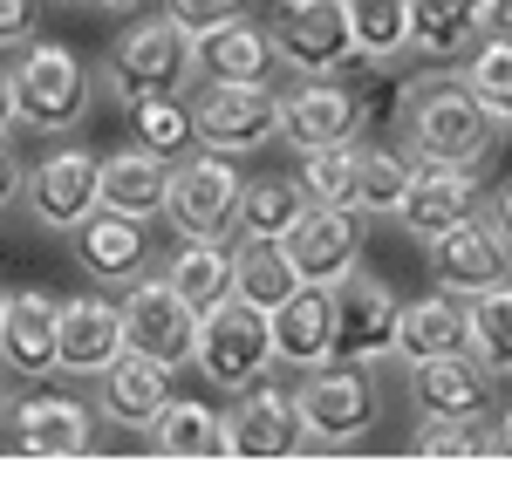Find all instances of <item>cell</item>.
I'll list each match as a JSON object with an SVG mask.
<instances>
[{
	"label": "cell",
	"mask_w": 512,
	"mask_h": 498,
	"mask_svg": "<svg viewBox=\"0 0 512 498\" xmlns=\"http://www.w3.org/2000/svg\"><path fill=\"white\" fill-rule=\"evenodd\" d=\"M431 273H437L444 294L472 301L485 287H506L512 280V246L499 239L492 219H465V226H451V232L431 239Z\"/></svg>",
	"instance_id": "14"
},
{
	"label": "cell",
	"mask_w": 512,
	"mask_h": 498,
	"mask_svg": "<svg viewBox=\"0 0 512 498\" xmlns=\"http://www.w3.org/2000/svg\"><path fill=\"white\" fill-rule=\"evenodd\" d=\"M417 185V157L403 137H355V212H390L403 205V192Z\"/></svg>",
	"instance_id": "27"
},
{
	"label": "cell",
	"mask_w": 512,
	"mask_h": 498,
	"mask_svg": "<svg viewBox=\"0 0 512 498\" xmlns=\"http://www.w3.org/2000/svg\"><path fill=\"white\" fill-rule=\"evenodd\" d=\"M171 376H178V369H164L158 355L123 348L117 362L96 376V417L117 423V430H151L158 410L171 403Z\"/></svg>",
	"instance_id": "18"
},
{
	"label": "cell",
	"mask_w": 512,
	"mask_h": 498,
	"mask_svg": "<svg viewBox=\"0 0 512 498\" xmlns=\"http://www.w3.org/2000/svg\"><path fill=\"white\" fill-rule=\"evenodd\" d=\"M96 171L103 157L82 151V144H62L41 164H28V185H21V205L35 212V226L48 232H76L89 212H96Z\"/></svg>",
	"instance_id": "11"
},
{
	"label": "cell",
	"mask_w": 512,
	"mask_h": 498,
	"mask_svg": "<svg viewBox=\"0 0 512 498\" xmlns=\"http://www.w3.org/2000/svg\"><path fill=\"white\" fill-rule=\"evenodd\" d=\"M103 82L117 89L123 103H130V96H185L198 82V35L185 21H171V14L130 21V28L110 41Z\"/></svg>",
	"instance_id": "2"
},
{
	"label": "cell",
	"mask_w": 512,
	"mask_h": 498,
	"mask_svg": "<svg viewBox=\"0 0 512 498\" xmlns=\"http://www.w3.org/2000/svg\"><path fill=\"white\" fill-rule=\"evenodd\" d=\"M267 35H274V62H287L294 76H335L355 55L342 0H280Z\"/></svg>",
	"instance_id": "9"
},
{
	"label": "cell",
	"mask_w": 512,
	"mask_h": 498,
	"mask_svg": "<svg viewBox=\"0 0 512 498\" xmlns=\"http://www.w3.org/2000/svg\"><path fill=\"white\" fill-rule=\"evenodd\" d=\"M192 123H198L205 151L246 157L280 137V96L267 82H212L205 76V89L192 96Z\"/></svg>",
	"instance_id": "6"
},
{
	"label": "cell",
	"mask_w": 512,
	"mask_h": 498,
	"mask_svg": "<svg viewBox=\"0 0 512 498\" xmlns=\"http://www.w3.org/2000/svg\"><path fill=\"white\" fill-rule=\"evenodd\" d=\"M55 321H62L55 294H41V287L7 294V314H0V362H7V376H21V383H48L55 376Z\"/></svg>",
	"instance_id": "20"
},
{
	"label": "cell",
	"mask_w": 512,
	"mask_h": 498,
	"mask_svg": "<svg viewBox=\"0 0 512 498\" xmlns=\"http://www.w3.org/2000/svg\"><path fill=\"white\" fill-rule=\"evenodd\" d=\"M130 130H137V144H151L171 164L198 151V123L185 96H130Z\"/></svg>",
	"instance_id": "34"
},
{
	"label": "cell",
	"mask_w": 512,
	"mask_h": 498,
	"mask_svg": "<svg viewBox=\"0 0 512 498\" xmlns=\"http://www.w3.org/2000/svg\"><path fill=\"white\" fill-rule=\"evenodd\" d=\"M280 137L294 151H321V144H355L362 137V103L342 76H301L280 89Z\"/></svg>",
	"instance_id": "13"
},
{
	"label": "cell",
	"mask_w": 512,
	"mask_h": 498,
	"mask_svg": "<svg viewBox=\"0 0 512 498\" xmlns=\"http://www.w3.org/2000/svg\"><path fill=\"white\" fill-rule=\"evenodd\" d=\"M478 21H485V35H492V41H512V0H485Z\"/></svg>",
	"instance_id": "42"
},
{
	"label": "cell",
	"mask_w": 512,
	"mask_h": 498,
	"mask_svg": "<svg viewBox=\"0 0 512 498\" xmlns=\"http://www.w3.org/2000/svg\"><path fill=\"white\" fill-rule=\"evenodd\" d=\"M226 451L233 458H294L315 451V430L301 417L294 389H239V403L226 410Z\"/></svg>",
	"instance_id": "12"
},
{
	"label": "cell",
	"mask_w": 512,
	"mask_h": 498,
	"mask_svg": "<svg viewBox=\"0 0 512 498\" xmlns=\"http://www.w3.org/2000/svg\"><path fill=\"white\" fill-rule=\"evenodd\" d=\"M492 437H499V458H512V410L499 417V430H492Z\"/></svg>",
	"instance_id": "45"
},
{
	"label": "cell",
	"mask_w": 512,
	"mask_h": 498,
	"mask_svg": "<svg viewBox=\"0 0 512 498\" xmlns=\"http://www.w3.org/2000/svg\"><path fill=\"white\" fill-rule=\"evenodd\" d=\"M267 321H274V355L287 369H315V362L335 355V287L301 280Z\"/></svg>",
	"instance_id": "22"
},
{
	"label": "cell",
	"mask_w": 512,
	"mask_h": 498,
	"mask_svg": "<svg viewBox=\"0 0 512 498\" xmlns=\"http://www.w3.org/2000/svg\"><path fill=\"white\" fill-rule=\"evenodd\" d=\"M164 192H171V157H158L151 144L110 151L103 171H96V205H110V212H123V219L164 212Z\"/></svg>",
	"instance_id": "24"
},
{
	"label": "cell",
	"mask_w": 512,
	"mask_h": 498,
	"mask_svg": "<svg viewBox=\"0 0 512 498\" xmlns=\"http://www.w3.org/2000/svg\"><path fill=\"white\" fill-rule=\"evenodd\" d=\"M301 192L308 205H355V144L301 151Z\"/></svg>",
	"instance_id": "37"
},
{
	"label": "cell",
	"mask_w": 512,
	"mask_h": 498,
	"mask_svg": "<svg viewBox=\"0 0 512 498\" xmlns=\"http://www.w3.org/2000/svg\"><path fill=\"white\" fill-rule=\"evenodd\" d=\"M89 7H103V14H130L137 0H89Z\"/></svg>",
	"instance_id": "46"
},
{
	"label": "cell",
	"mask_w": 512,
	"mask_h": 498,
	"mask_svg": "<svg viewBox=\"0 0 512 498\" xmlns=\"http://www.w3.org/2000/svg\"><path fill=\"white\" fill-rule=\"evenodd\" d=\"M294 403H301V417L315 430V444H349V437H362L376 423V376H369V362L328 355V362L308 369V383L294 389Z\"/></svg>",
	"instance_id": "7"
},
{
	"label": "cell",
	"mask_w": 512,
	"mask_h": 498,
	"mask_svg": "<svg viewBox=\"0 0 512 498\" xmlns=\"http://www.w3.org/2000/svg\"><path fill=\"white\" fill-rule=\"evenodd\" d=\"M396 314L403 301L390 294V280H376V273H342L335 280V355L342 362H383L396 355Z\"/></svg>",
	"instance_id": "10"
},
{
	"label": "cell",
	"mask_w": 512,
	"mask_h": 498,
	"mask_svg": "<svg viewBox=\"0 0 512 498\" xmlns=\"http://www.w3.org/2000/svg\"><path fill=\"white\" fill-rule=\"evenodd\" d=\"M458 82H465V89H472V96H478L492 116H499V123H512V41L478 35V48L465 55Z\"/></svg>",
	"instance_id": "36"
},
{
	"label": "cell",
	"mask_w": 512,
	"mask_h": 498,
	"mask_svg": "<svg viewBox=\"0 0 512 498\" xmlns=\"http://www.w3.org/2000/svg\"><path fill=\"white\" fill-rule=\"evenodd\" d=\"M0 403H7V362H0Z\"/></svg>",
	"instance_id": "47"
},
{
	"label": "cell",
	"mask_w": 512,
	"mask_h": 498,
	"mask_svg": "<svg viewBox=\"0 0 512 498\" xmlns=\"http://www.w3.org/2000/svg\"><path fill=\"white\" fill-rule=\"evenodd\" d=\"M21 185H28V164H21L14 144L0 137V212H7V205H21Z\"/></svg>",
	"instance_id": "41"
},
{
	"label": "cell",
	"mask_w": 512,
	"mask_h": 498,
	"mask_svg": "<svg viewBox=\"0 0 512 498\" xmlns=\"http://www.w3.org/2000/svg\"><path fill=\"white\" fill-rule=\"evenodd\" d=\"M349 14V35L362 55L390 62V55H410V0H342Z\"/></svg>",
	"instance_id": "35"
},
{
	"label": "cell",
	"mask_w": 512,
	"mask_h": 498,
	"mask_svg": "<svg viewBox=\"0 0 512 498\" xmlns=\"http://www.w3.org/2000/svg\"><path fill=\"white\" fill-rule=\"evenodd\" d=\"M410 451H417V458H492L499 437H485L478 417H424V430H417Z\"/></svg>",
	"instance_id": "38"
},
{
	"label": "cell",
	"mask_w": 512,
	"mask_h": 498,
	"mask_svg": "<svg viewBox=\"0 0 512 498\" xmlns=\"http://www.w3.org/2000/svg\"><path fill=\"white\" fill-rule=\"evenodd\" d=\"M485 0H410V55L424 62H465L485 35Z\"/></svg>",
	"instance_id": "25"
},
{
	"label": "cell",
	"mask_w": 512,
	"mask_h": 498,
	"mask_svg": "<svg viewBox=\"0 0 512 498\" xmlns=\"http://www.w3.org/2000/svg\"><path fill=\"white\" fill-rule=\"evenodd\" d=\"M123 307L103 301V294H76L62 301V321H55V376H82L96 383L110 362L123 355Z\"/></svg>",
	"instance_id": "15"
},
{
	"label": "cell",
	"mask_w": 512,
	"mask_h": 498,
	"mask_svg": "<svg viewBox=\"0 0 512 498\" xmlns=\"http://www.w3.org/2000/svg\"><path fill=\"white\" fill-rule=\"evenodd\" d=\"M492 226H499V239L512 246V185H506L499 198H492Z\"/></svg>",
	"instance_id": "43"
},
{
	"label": "cell",
	"mask_w": 512,
	"mask_h": 498,
	"mask_svg": "<svg viewBox=\"0 0 512 498\" xmlns=\"http://www.w3.org/2000/svg\"><path fill=\"white\" fill-rule=\"evenodd\" d=\"M69 246H76V267L96 280V287H130L144 260H151V239H144V219H123L110 205H96L76 232H69Z\"/></svg>",
	"instance_id": "19"
},
{
	"label": "cell",
	"mask_w": 512,
	"mask_h": 498,
	"mask_svg": "<svg viewBox=\"0 0 512 498\" xmlns=\"http://www.w3.org/2000/svg\"><path fill=\"white\" fill-rule=\"evenodd\" d=\"M274 69V35L253 21V14H239L226 28H205L198 35V76L212 82H267Z\"/></svg>",
	"instance_id": "26"
},
{
	"label": "cell",
	"mask_w": 512,
	"mask_h": 498,
	"mask_svg": "<svg viewBox=\"0 0 512 498\" xmlns=\"http://www.w3.org/2000/svg\"><path fill=\"white\" fill-rule=\"evenodd\" d=\"M123 342L137 348V355H158L164 369H185L192 362V348H198V314H192V301L171 287V280H130L123 287Z\"/></svg>",
	"instance_id": "8"
},
{
	"label": "cell",
	"mask_w": 512,
	"mask_h": 498,
	"mask_svg": "<svg viewBox=\"0 0 512 498\" xmlns=\"http://www.w3.org/2000/svg\"><path fill=\"white\" fill-rule=\"evenodd\" d=\"M14 123H21V110H14V82L0 76V137H7V130H14Z\"/></svg>",
	"instance_id": "44"
},
{
	"label": "cell",
	"mask_w": 512,
	"mask_h": 498,
	"mask_svg": "<svg viewBox=\"0 0 512 498\" xmlns=\"http://www.w3.org/2000/svg\"><path fill=\"white\" fill-rule=\"evenodd\" d=\"M35 41V0H0V48H28Z\"/></svg>",
	"instance_id": "40"
},
{
	"label": "cell",
	"mask_w": 512,
	"mask_h": 498,
	"mask_svg": "<svg viewBox=\"0 0 512 498\" xmlns=\"http://www.w3.org/2000/svg\"><path fill=\"white\" fill-rule=\"evenodd\" d=\"M239 164L226 151H205L198 144L192 157L171 164V192H164V219L178 226V239H226L239 226Z\"/></svg>",
	"instance_id": "5"
},
{
	"label": "cell",
	"mask_w": 512,
	"mask_h": 498,
	"mask_svg": "<svg viewBox=\"0 0 512 498\" xmlns=\"http://www.w3.org/2000/svg\"><path fill=\"white\" fill-rule=\"evenodd\" d=\"M151 451L164 458H219L226 451V417H212L205 403H164L158 423H151Z\"/></svg>",
	"instance_id": "33"
},
{
	"label": "cell",
	"mask_w": 512,
	"mask_h": 498,
	"mask_svg": "<svg viewBox=\"0 0 512 498\" xmlns=\"http://www.w3.org/2000/svg\"><path fill=\"white\" fill-rule=\"evenodd\" d=\"M164 280L192 301V314L233 301V246L226 239H178V253L164 260Z\"/></svg>",
	"instance_id": "29"
},
{
	"label": "cell",
	"mask_w": 512,
	"mask_h": 498,
	"mask_svg": "<svg viewBox=\"0 0 512 498\" xmlns=\"http://www.w3.org/2000/svg\"><path fill=\"white\" fill-rule=\"evenodd\" d=\"M14 82V110L28 130L41 137H69L82 116H89V62H82L69 41H28L21 62L7 69Z\"/></svg>",
	"instance_id": "3"
},
{
	"label": "cell",
	"mask_w": 512,
	"mask_h": 498,
	"mask_svg": "<svg viewBox=\"0 0 512 498\" xmlns=\"http://www.w3.org/2000/svg\"><path fill=\"white\" fill-rule=\"evenodd\" d=\"M396 219H403V226L431 246L437 232H451V226H465V219H478V178L465 171V164H431V171H417V185L403 192Z\"/></svg>",
	"instance_id": "23"
},
{
	"label": "cell",
	"mask_w": 512,
	"mask_h": 498,
	"mask_svg": "<svg viewBox=\"0 0 512 498\" xmlns=\"http://www.w3.org/2000/svg\"><path fill=\"white\" fill-rule=\"evenodd\" d=\"M499 116L478 103L465 82H410V103H403V144L410 157H424V164H485L492 144H499Z\"/></svg>",
	"instance_id": "1"
},
{
	"label": "cell",
	"mask_w": 512,
	"mask_h": 498,
	"mask_svg": "<svg viewBox=\"0 0 512 498\" xmlns=\"http://www.w3.org/2000/svg\"><path fill=\"white\" fill-rule=\"evenodd\" d=\"M294 287H301V273H294V260H287L280 239H239V246H233V294L246 307L274 314Z\"/></svg>",
	"instance_id": "30"
},
{
	"label": "cell",
	"mask_w": 512,
	"mask_h": 498,
	"mask_svg": "<svg viewBox=\"0 0 512 498\" xmlns=\"http://www.w3.org/2000/svg\"><path fill=\"white\" fill-rule=\"evenodd\" d=\"M492 369L478 362L472 348H451V355H424L410 362V396L424 417H478L492 403Z\"/></svg>",
	"instance_id": "21"
},
{
	"label": "cell",
	"mask_w": 512,
	"mask_h": 498,
	"mask_svg": "<svg viewBox=\"0 0 512 498\" xmlns=\"http://www.w3.org/2000/svg\"><path fill=\"white\" fill-rule=\"evenodd\" d=\"M246 7H253V0H171L164 14H171V21H185L192 35H205V28H226V21H239Z\"/></svg>",
	"instance_id": "39"
},
{
	"label": "cell",
	"mask_w": 512,
	"mask_h": 498,
	"mask_svg": "<svg viewBox=\"0 0 512 498\" xmlns=\"http://www.w3.org/2000/svg\"><path fill=\"white\" fill-rule=\"evenodd\" d=\"M465 348H472L499 383H512V280L465 301Z\"/></svg>",
	"instance_id": "31"
},
{
	"label": "cell",
	"mask_w": 512,
	"mask_h": 498,
	"mask_svg": "<svg viewBox=\"0 0 512 498\" xmlns=\"http://www.w3.org/2000/svg\"><path fill=\"white\" fill-rule=\"evenodd\" d=\"M280 246H287V260H294L301 280L335 287V280L355 273V260H362V212H355V205H308Z\"/></svg>",
	"instance_id": "16"
},
{
	"label": "cell",
	"mask_w": 512,
	"mask_h": 498,
	"mask_svg": "<svg viewBox=\"0 0 512 498\" xmlns=\"http://www.w3.org/2000/svg\"><path fill=\"white\" fill-rule=\"evenodd\" d=\"M0 314H7V287H0Z\"/></svg>",
	"instance_id": "48"
},
{
	"label": "cell",
	"mask_w": 512,
	"mask_h": 498,
	"mask_svg": "<svg viewBox=\"0 0 512 498\" xmlns=\"http://www.w3.org/2000/svg\"><path fill=\"white\" fill-rule=\"evenodd\" d=\"M465 348V301L458 294H424V301H403L396 314V355L403 362H424V355H451Z\"/></svg>",
	"instance_id": "28"
},
{
	"label": "cell",
	"mask_w": 512,
	"mask_h": 498,
	"mask_svg": "<svg viewBox=\"0 0 512 498\" xmlns=\"http://www.w3.org/2000/svg\"><path fill=\"white\" fill-rule=\"evenodd\" d=\"M308 212V192H301V178H253L246 192H239V239H287L294 219Z\"/></svg>",
	"instance_id": "32"
},
{
	"label": "cell",
	"mask_w": 512,
	"mask_h": 498,
	"mask_svg": "<svg viewBox=\"0 0 512 498\" xmlns=\"http://www.w3.org/2000/svg\"><path fill=\"white\" fill-rule=\"evenodd\" d=\"M0 417H7V444L28 458H82L96 444V423L76 396H7Z\"/></svg>",
	"instance_id": "17"
},
{
	"label": "cell",
	"mask_w": 512,
	"mask_h": 498,
	"mask_svg": "<svg viewBox=\"0 0 512 498\" xmlns=\"http://www.w3.org/2000/svg\"><path fill=\"white\" fill-rule=\"evenodd\" d=\"M274 321L260 314V307H246L233 294V301L205 307L198 314V348H192V369L205 376L212 389H226V396H239V389L267 383V369H274Z\"/></svg>",
	"instance_id": "4"
}]
</instances>
